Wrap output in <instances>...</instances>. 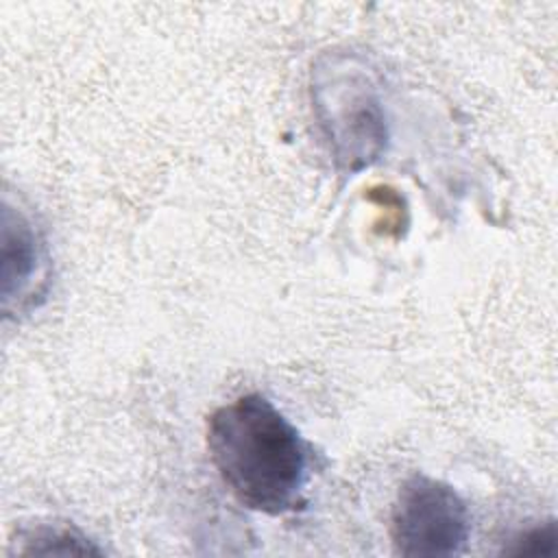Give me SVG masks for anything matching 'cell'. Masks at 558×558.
<instances>
[{
  "label": "cell",
  "instance_id": "cell-1",
  "mask_svg": "<svg viewBox=\"0 0 558 558\" xmlns=\"http://www.w3.org/2000/svg\"><path fill=\"white\" fill-rule=\"evenodd\" d=\"M207 451L242 506L283 514L301 504L307 445L264 395L248 392L214 410L207 421Z\"/></svg>",
  "mask_w": 558,
  "mask_h": 558
},
{
  "label": "cell",
  "instance_id": "cell-2",
  "mask_svg": "<svg viewBox=\"0 0 558 558\" xmlns=\"http://www.w3.org/2000/svg\"><path fill=\"white\" fill-rule=\"evenodd\" d=\"M312 107L336 166L357 172L386 148L384 105L371 72L347 54H331L312 72Z\"/></svg>",
  "mask_w": 558,
  "mask_h": 558
},
{
  "label": "cell",
  "instance_id": "cell-3",
  "mask_svg": "<svg viewBox=\"0 0 558 558\" xmlns=\"http://www.w3.org/2000/svg\"><path fill=\"white\" fill-rule=\"evenodd\" d=\"M469 510L462 497L445 482L412 475L392 504L390 538L401 556H456L469 541Z\"/></svg>",
  "mask_w": 558,
  "mask_h": 558
},
{
  "label": "cell",
  "instance_id": "cell-4",
  "mask_svg": "<svg viewBox=\"0 0 558 558\" xmlns=\"http://www.w3.org/2000/svg\"><path fill=\"white\" fill-rule=\"evenodd\" d=\"M46 244L33 220L9 203L2 211V307L7 316L35 305L44 294Z\"/></svg>",
  "mask_w": 558,
  "mask_h": 558
},
{
  "label": "cell",
  "instance_id": "cell-5",
  "mask_svg": "<svg viewBox=\"0 0 558 558\" xmlns=\"http://www.w3.org/2000/svg\"><path fill=\"white\" fill-rule=\"evenodd\" d=\"M20 554L28 556H98L100 547L87 536L68 527H39L31 532L24 541Z\"/></svg>",
  "mask_w": 558,
  "mask_h": 558
},
{
  "label": "cell",
  "instance_id": "cell-6",
  "mask_svg": "<svg viewBox=\"0 0 558 558\" xmlns=\"http://www.w3.org/2000/svg\"><path fill=\"white\" fill-rule=\"evenodd\" d=\"M556 541H558L556 523L549 519L545 523L532 525L525 532L517 534L512 538V547H506V551L508 554H541V556H547V554H554Z\"/></svg>",
  "mask_w": 558,
  "mask_h": 558
}]
</instances>
